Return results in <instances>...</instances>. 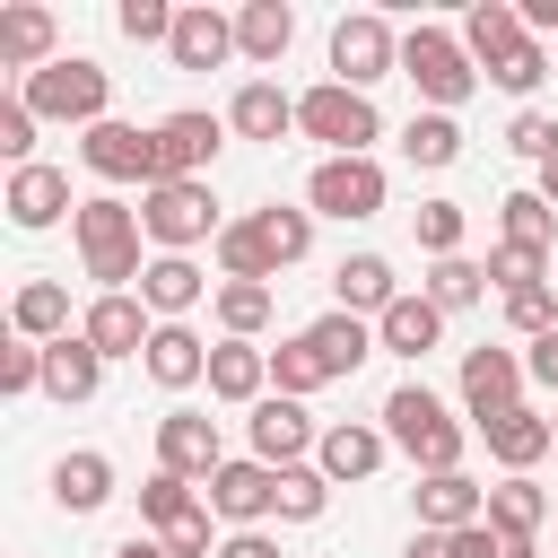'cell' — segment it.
<instances>
[{
  "mask_svg": "<svg viewBox=\"0 0 558 558\" xmlns=\"http://www.w3.org/2000/svg\"><path fill=\"white\" fill-rule=\"evenodd\" d=\"M375 427L392 436V453H410L418 462V480H436V471H462V445H471V427L427 392V384H392L384 392V410H375Z\"/></svg>",
  "mask_w": 558,
  "mask_h": 558,
  "instance_id": "obj_1",
  "label": "cell"
},
{
  "mask_svg": "<svg viewBox=\"0 0 558 558\" xmlns=\"http://www.w3.org/2000/svg\"><path fill=\"white\" fill-rule=\"evenodd\" d=\"M70 235H78V262H87V279H96V296H122L148 262H140V209L131 201H113V192H96V201H78V218H70Z\"/></svg>",
  "mask_w": 558,
  "mask_h": 558,
  "instance_id": "obj_2",
  "label": "cell"
},
{
  "mask_svg": "<svg viewBox=\"0 0 558 558\" xmlns=\"http://www.w3.org/2000/svg\"><path fill=\"white\" fill-rule=\"evenodd\" d=\"M401 78L418 87V105H427V113H453V105H471L480 61L462 52V35H453V26H427V17H418V26L401 35Z\"/></svg>",
  "mask_w": 558,
  "mask_h": 558,
  "instance_id": "obj_3",
  "label": "cell"
},
{
  "mask_svg": "<svg viewBox=\"0 0 558 558\" xmlns=\"http://www.w3.org/2000/svg\"><path fill=\"white\" fill-rule=\"evenodd\" d=\"M17 96L35 105V122H78V131H96V122H113L105 105H113V70H96L87 52H61L52 70H35V78H17Z\"/></svg>",
  "mask_w": 558,
  "mask_h": 558,
  "instance_id": "obj_4",
  "label": "cell"
},
{
  "mask_svg": "<svg viewBox=\"0 0 558 558\" xmlns=\"http://www.w3.org/2000/svg\"><path fill=\"white\" fill-rule=\"evenodd\" d=\"M296 131H305V140H323V157H366V148L384 140V113H375V96H357V87L323 78V87H305V96H296Z\"/></svg>",
  "mask_w": 558,
  "mask_h": 558,
  "instance_id": "obj_5",
  "label": "cell"
},
{
  "mask_svg": "<svg viewBox=\"0 0 558 558\" xmlns=\"http://www.w3.org/2000/svg\"><path fill=\"white\" fill-rule=\"evenodd\" d=\"M140 227H148L157 253H192V244H218L227 235L209 183H157V192H140Z\"/></svg>",
  "mask_w": 558,
  "mask_h": 558,
  "instance_id": "obj_6",
  "label": "cell"
},
{
  "mask_svg": "<svg viewBox=\"0 0 558 558\" xmlns=\"http://www.w3.org/2000/svg\"><path fill=\"white\" fill-rule=\"evenodd\" d=\"M384 166L375 157H323L314 174H305V209L314 218H340V227H357V218H375L384 209Z\"/></svg>",
  "mask_w": 558,
  "mask_h": 558,
  "instance_id": "obj_7",
  "label": "cell"
},
{
  "mask_svg": "<svg viewBox=\"0 0 558 558\" xmlns=\"http://www.w3.org/2000/svg\"><path fill=\"white\" fill-rule=\"evenodd\" d=\"M392 70H401V35H392L375 9H357V17H340V26H331V78H340V87H357V96H366V87H375V78H392Z\"/></svg>",
  "mask_w": 558,
  "mask_h": 558,
  "instance_id": "obj_8",
  "label": "cell"
},
{
  "mask_svg": "<svg viewBox=\"0 0 558 558\" xmlns=\"http://www.w3.org/2000/svg\"><path fill=\"white\" fill-rule=\"evenodd\" d=\"M78 157H87L96 183H140V192L166 183V174H157V131H140V122H96V131H78Z\"/></svg>",
  "mask_w": 558,
  "mask_h": 558,
  "instance_id": "obj_9",
  "label": "cell"
},
{
  "mask_svg": "<svg viewBox=\"0 0 558 558\" xmlns=\"http://www.w3.org/2000/svg\"><path fill=\"white\" fill-rule=\"evenodd\" d=\"M523 349H462V418L471 427H488V418H506V410H523Z\"/></svg>",
  "mask_w": 558,
  "mask_h": 558,
  "instance_id": "obj_10",
  "label": "cell"
},
{
  "mask_svg": "<svg viewBox=\"0 0 558 558\" xmlns=\"http://www.w3.org/2000/svg\"><path fill=\"white\" fill-rule=\"evenodd\" d=\"M244 436H253V462H270V471H296V462L323 445L314 410H305V401H288V392H262V401L244 410Z\"/></svg>",
  "mask_w": 558,
  "mask_h": 558,
  "instance_id": "obj_11",
  "label": "cell"
},
{
  "mask_svg": "<svg viewBox=\"0 0 558 558\" xmlns=\"http://www.w3.org/2000/svg\"><path fill=\"white\" fill-rule=\"evenodd\" d=\"M218 148H227V122L201 113V105H183V113L157 122V174H166V183H209Z\"/></svg>",
  "mask_w": 558,
  "mask_h": 558,
  "instance_id": "obj_12",
  "label": "cell"
},
{
  "mask_svg": "<svg viewBox=\"0 0 558 558\" xmlns=\"http://www.w3.org/2000/svg\"><path fill=\"white\" fill-rule=\"evenodd\" d=\"M157 471H174V480H218L227 471V445H218V418H201V410H166L157 418Z\"/></svg>",
  "mask_w": 558,
  "mask_h": 558,
  "instance_id": "obj_13",
  "label": "cell"
},
{
  "mask_svg": "<svg viewBox=\"0 0 558 558\" xmlns=\"http://www.w3.org/2000/svg\"><path fill=\"white\" fill-rule=\"evenodd\" d=\"M209 514L235 532H262V514H279V471L253 453H227V471L209 480Z\"/></svg>",
  "mask_w": 558,
  "mask_h": 558,
  "instance_id": "obj_14",
  "label": "cell"
},
{
  "mask_svg": "<svg viewBox=\"0 0 558 558\" xmlns=\"http://www.w3.org/2000/svg\"><path fill=\"white\" fill-rule=\"evenodd\" d=\"M0 209H9V227H26V235H44V227H61V218H78V201H70V174L61 166H17L9 174V192H0Z\"/></svg>",
  "mask_w": 558,
  "mask_h": 558,
  "instance_id": "obj_15",
  "label": "cell"
},
{
  "mask_svg": "<svg viewBox=\"0 0 558 558\" xmlns=\"http://www.w3.org/2000/svg\"><path fill=\"white\" fill-rule=\"evenodd\" d=\"M78 331H87L96 357H148V340H157V323H148V305H140L131 288H122V296H87Z\"/></svg>",
  "mask_w": 558,
  "mask_h": 558,
  "instance_id": "obj_16",
  "label": "cell"
},
{
  "mask_svg": "<svg viewBox=\"0 0 558 558\" xmlns=\"http://www.w3.org/2000/svg\"><path fill=\"white\" fill-rule=\"evenodd\" d=\"M384 453H392V436H384V427H366V418H340V427H323V445H314V471H323L331 488H349V480H375V471H384Z\"/></svg>",
  "mask_w": 558,
  "mask_h": 558,
  "instance_id": "obj_17",
  "label": "cell"
},
{
  "mask_svg": "<svg viewBox=\"0 0 558 558\" xmlns=\"http://www.w3.org/2000/svg\"><path fill=\"white\" fill-rule=\"evenodd\" d=\"M445 340V305L427 296V288H401L384 314H375V349H392V357H427Z\"/></svg>",
  "mask_w": 558,
  "mask_h": 558,
  "instance_id": "obj_18",
  "label": "cell"
},
{
  "mask_svg": "<svg viewBox=\"0 0 558 558\" xmlns=\"http://www.w3.org/2000/svg\"><path fill=\"white\" fill-rule=\"evenodd\" d=\"M61 26H52V9H35V0H17V9H0V70H17V78H35V70H52L61 52Z\"/></svg>",
  "mask_w": 558,
  "mask_h": 558,
  "instance_id": "obj_19",
  "label": "cell"
},
{
  "mask_svg": "<svg viewBox=\"0 0 558 558\" xmlns=\"http://www.w3.org/2000/svg\"><path fill=\"white\" fill-rule=\"evenodd\" d=\"M201 296H209V279H201L192 253H148V270H140V305H148L157 323H183Z\"/></svg>",
  "mask_w": 558,
  "mask_h": 558,
  "instance_id": "obj_20",
  "label": "cell"
},
{
  "mask_svg": "<svg viewBox=\"0 0 558 558\" xmlns=\"http://www.w3.org/2000/svg\"><path fill=\"white\" fill-rule=\"evenodd\" d=\"M174 70H218V61H235V17L227 9H209V0H192L183 17H174Z\"/></svg>",
  "mask_w": 558,
  "mask_h": 558,
  "instance_id": "obj_21",
  "label": "cell"
},
{
  "mask_svg": "<svg viewBox=\"0 0 558 558\" xmlns=\"http://www.w3.org/2000/svg\"><path fill=\"white\" fill-rule=\"evenodd\" d=\"M227 131H235V140H288V131H296V96H288L279 78H244V87L227 96Z\"/></svg>",
  "mask_w": 558,
  "mask_h": 558,
  "instance_id": "obj_22",
  "label": "cell"
},
{
  "mask_svg": "<svg viewBox=\"0 0 558 558\" xmlns=\"http://www.w3.org/2000/svg\"><path fill=\"white\" fill-rule=\"evenodd\" d=\"M148 384H166V392H192V384H209V340L192 331V323H157V340H148Z\"/></svg>",
  "mask_w": 558,
  "mask_h": 558,
  "instance_id": "obj_23",
  "label": "cell"
},
{
  "mask_svg": "<svg viewBox=\"0 0 558 558\" xmlns=\"http://www.w3.org/2000/svg\"><path fill=\"white\" fill-rule=\"evenodd\" d=\"M392 296H401V279H392L384 253H340V270H331V305H340V314H366V323H375Z\"/></svg>",
  "mask_w": 558,
  "mask_h": 558,
  "instance_id": "obj_24",
  "label": "cell"
},
{
  "mask_svg": "<svg viewBox=\"0 0 558 558\" xmlns=\"http://www.w3.org/2000/svg\"><path fill=\"white\" fill-rule=\"evenodd\" d=\"M9 331L35 340V349L70 340V331H78V323H70V288H61V279H26V288L9 296Z\"/></svg>",
  "mask_w": 558,
  "mask_h": 558,
  "instance_id": "obj_25",
  "label": "cell"
},
{
  "mask_svg": "<svg viewBox=\"0 0 558 558\" xmlns=\"http://www.w3.org/2000/svg\"><path fill=\"white\" fill-rule=\"evenodd\" d=\"M262 392H270V349H253V340H218V349H209V401L253 410Z\"/></svg>",
  "mask_w": 558,
  "mask_h": 558,
  "instance_id": "obj_26",
  "label": "cell"
},
{
  "mask_svg": "<svg viewBox=\"0 0 558 558\" xmlns=\"http://www.w3.org/2000/svg\"><path fill=\"white\" fill-rule=\"evenodd\" d=\"M480 514H488V488H480L471 471L418 480V532H462V523H480Z\"/></svg>",
  "mask_w": 558,
  "mask_h": 558,
  "instance_id": "obj_27",
  "label": "cell"
},
{
  "mask_svg": "<svg viewBox=\"0 0 558 558\" xmlns=\"http://www.w3.org/2000/svg\"><path fill=\"white\" fill-rule=\"evenodd\" d=\"M288 44H296V9H288V0H244V9H235V52H244V61L279 70Z\"/></svg>",
  "mask_w": 558,
  "mask_h": 558,
  "instance_id": "obj_28",
  "label": "cell"
},
{
  "mask_svg": "<svg viewBox=\"0 0 558 558\" xmlns=\"http://www.w3.org/2000/svg\"><path fill=\"white\" fill-rule=\"evenodd\" d=\"M305 340H314V357L331 366V384L357 375V366L375 357V323H366V314H340V305H331L323 323H305Z\"/></svg>",
  "mask_w": 558,
  "mask_h": 558,
  "instance_id": "obj_29",
  "label": "cell"
},
{
  "mask_svg": "<svg viewBox=\"0 0 558 558\" xmlns=\"http://www.w3.org/2000/svg\"><path fill=\"white\" fill-rule=\"evenodd\" d=\"M480 436H488V453L506 462V480H514V471H532L541 453H558V445H549V410H532V401H523V410H506V418H488Z\"/></svg>",
  "mask_w": 558,
  "mask_h": 558,
  "instance_id": "obj_30",
  "label": "cell"
},
{
  "mask_svg": "<svg viewBox=\"0 0 558 558\" xmlns=\"http://www.w3.org/2000/svg\"><path fill=\"white\" fill-rule=\"evenodd\" d=\"M105 497H113V462H105L96 445H78V453L52 462V506H61V514H96Z\"/></svg>",
  "mask_w": 558,
  "mask_h": 558,
  "instance_id": "obj_31",
  "label": "cell"
},
{
  "mask_svg": "<svg viewBox=\"0 0 558 558\" xmlns=\"http://www.w3.org/2000/svg\"><path fill=\"white\" fill-rule=\"evenodd\" d=\"M96 384H105V357L87 349V331H70V340L44 349V392L52 401H96Z\"/></svg>",
  "mask_w": 558,
  "mask_h": 558,
  "instance_id": "obj_32",
  "label": "cell"
},
{
  "mask_svg": "<svg viewBox=\"0 0 558 558\" xmlns=\"http://www.w3.org/2000/svg\"><path fill=\"white\" fill-rule=\"evenodd\" d=\"M514 44H523V17H514V0H480V9L462 17V52L480 61V78H488V70H497Z\"/></svg>",
  "mask_w": 558,
  "mask_h": 558,
  "instance_id": "obj_33",
  "label": "cell"
},
{
  "mask_svg": "<svg viewBox=\"0 0 558 558\" xmlns=\"http://www.w3.org/2000/svg\"><path fill=\"white\" fill-rule=\"evenodd\" d=\"M244 227H253V244L270 253V270H296V262L314 253V209H279V201H270V209H253Z\"/></svg>",
  "mask_w": 558,
  "mask_h": 558,
  "instance_id": "obj_34",
  "label": "cell"
},
{
  "mask_svg": "<svg viewBox=\"0 0 558 558\" xmlns=\"http://www.w3.org/2000/svg\"><path fill=\"white\" fill-rule=\"evenodd\" d=\"M401 157H410L418 174H445V166L462 157V122H453V113H410V122H401Z\"/></svg>",
  "mask_w": 558,
  "mask_h": 558,
  "instance_id": "obj_35",
  "label": "cell"
},
{
  "mask_svg": "<svg viewBox=\"0 0 558 558\" xmlns=\"http://www.w3.org/2000/svg\"><path fill=\"white\" fill-rule=\"evenodd\" d=\"M497 235L523 244V253H549V244H558V209H549L541 192H506V201H497Z\"/></svg>",
  "mask_w": 558,
  "mask_h": 558,
  "instance_id": "obj_36",
  "label": "cell"
},
{
  "mask_svg": "<svg viewBox=\"0 0 558 558\" xmlns=\"http://www.w3.org/2000/svg\"><path fill=\"white\" fill-rule=\"evenodd\" d=\"M488 523H497V532H523V541H532V532L549 523V497H541V480H532V471L497 480V488H488Z\"/></svg>",
  "mask_w": 558,
  "mask_h": 558,
  "instance_id": "obj_37",
  "label": "cell"
},
{
  "mask_svg": "<svg viewBox=\"0 0 558 558\" xmlns=\"http://www.w3.org/2000/svg\"><path fill=\"white\" fill-rule=\"evenodd\" d=\"M218 331L227 340H262V323H270V288H253V279H218Z\"/></svg>",
  "mask_w": 558,
  "mask_h": 558,
  "instance_id": "obj_38",
  "label": "cell"
},
{
  "mask_svg": "<svg viewBox=\"0 0 558 558\" xmlns=\"http://www.w3.org/2000/svg\"><path fill=\"white\" fill-rule=\"evenodd\" d=\"M323 384H331V366L314 357V340H305V331L270 349V392H288V401H305V392H323Z\"/></svg>",
  "mask_w": 558,
  "mask_h": 558,
  "instance_id": "obj_39",
  "label": "cell"
},
{
  "mask_svg": "<svg viewBox=\"0 0 558 558\" xmlns=\"http://www.w3.org/2000/svg\"><path fill=\"white\" fill-rule=\"evenodd\" d=\"M209 253H218V279H253V288H270V279H279V270H270V253L253 244V227H244V218H227V235H218Z\"/></svg>",
  "mask_w": 558,
  "mask_h": 558,
  "instance_id": "obj_40",
  "label": "cell"
},
{
  "mask_svg": "<svg viewBox=\"0 0 558 558\" xmlns=\"http://www.w3.org/2000/svg\"><path fill=\"white\" fill-rule=\"evenodd\" d=\"M427 296H436L445 314H462V305H480V296H488V262H471V253H453V262H436V270H427Z\"/></svg>",
  "mask_w": 558,
  "mask_h": 558,
  "instance_id": "obj_41",
  "label": "cell"
},
{
  "mask_svg": "<svg viewBox=\"0 0 558 558\" xmlns=\"http://www.w3.org/2000/svg\"><path fill=\"white\" fill-rule=\"evenodd\" d=\"M549 70H558V52H549L541 35H523V44H514V52H506V61L488 70V87H506V96H532V87H541Z\"/></svg>",
  "mask_w": 558,
  "mask_h": 558,
  "instance_id": "obj_42",
  "label": "cell"
},
{
  "mask_svg": "<svg viewBox=\"0 0 558 558\" xmlns=\"http://www.w3.org/2000/svg\"><path fill=\"white\" fill-rule=\"evenodd\" d=\"M410 227H418V253L453 262V253H462V227H471V209H462V201H418V218H410Z\"/></svg>",
  "mask_w": 558,
  "mask_h": 558,
  "instance_id": "obj_43",
  "label": "cell"
},
{
  "mask_svg": "<svg viewBox=\"0 0 558 558\" xmlns=\"http://www.w3.org/2000/svg\"><path fill=\"white\" fill-rule=\"evenodd\" d=\"M331 506V480L314 471V462H296V471H279V523H314Z\"/></svg>",
  "mask_w": 558,
  "mask_h": 558,
  "instance_id": "obj_44",
  "label": "cell"
},
{
  "mask_svg": "<svg viewBox=\"0 0 558 558\" xmlns=\"http://www.w3.org/2000/svg\"><path fill=\"white\" fill-rule=\"evenodd\" d=\"M201 497H192V480H174V471H148V488H140V523L148 532H166V523H183Z\"/></svg>",
  "mask_w": 558,
  "mask_h": 558,
  "instance_id": "obj_45",
  "label": "cell"
},
{
  "mask_svg": "<svg viewBox=\"0 0 558 558\" xmlns=\"http://www.w3.org/2000/svg\"><path fill=\"white\" fill-rule=\"evenodd\" d=\"M506 331H514L523 349L549 340V331H558V288H514V296H506Z\"/></svg>",
  "mask_w": 558,
  "mask_h": 558,
  "instance_id": "obj_46",
  "label": "cell"
},
{
  "mask_svg": "<svg viewBox=\"0 0 558 558\" xmlns=\"http://www.w3.org/2000/svg\"><path fill=\"white\" fill-rule=\"evenodd\" d=\"M445 541H453V558H541L523 532H497L488 514H480V523H462V532H445Z\"/></svg>",
  "mask_w": 558,
  "mask_h": 558,
  "instance_id": "obj_47",
  "label": "cell"
},
{
  "mask_svg": "<svg viewBox=\"0 0 558 558\" xmlns=\"http://www.w3.org/2000/svg\"><path fill=\"white\" fill-rule=\"evenodd\" d=\"M174 17H183V9H166V0H122V9H113V26H122L131 44H174Z\"/></svg>",
  "mask_w": 558,
  "mask_h": 558,
  "instance_id": "obj_48",
  "label": "cell"
},
{
  "mask_svg": "<svg viewBox=\"0 0 558 558\" xmlns=\"http://www.w3.org/2000/svg\"><path fill=\"white\" fill-rule=\"evenodd\" d=\"M0 157H9V174L35 166V105L26 96H0Z\"/></svg>",
  "mask_w": 558,
  "mask_h": 558,
  "instance_id": "obj_49",
  "label": "cell"
},
{
  "mask_svg": "<svg viewBox=\"0 0 558 558\" xmlns=\"http://www.w3.org/2000/svg\"><path fill=\"white\" fill-rule=\"evenodd\" d=\"M488 279L514 296V288H549V253H523V244H497L488 253Z\"/></svg>",
  "mask_w": 558,
  "mask_h": 558,
  "instance_id": "obj_50",
  "label": "cell"
},
{
  "mask_svg": "<svg viewBox=\"0 0 558 558\" xmlns=\"http://www.w3.org/2000/svg\"><path fill=\"white\" fill-rule=\"evenodd\" d=\"M506 148H514V157H532V166H549V157H558V113L523 105V113H514V131H506Z\"/></svg>",
  "mask_w": 558,
  "mask_h": 558,
  "instance_id": "obj_51",
  "label": "cell"
},
{
  "mask_svg": "<svg viewBox=\"0 0 558 558\" xmlns=\"http://www.w3.org/2000/svg\"><path fill=\"white\" fill-rule=\"evenodd\" d=\"M0 392L17 401V392H44V349L35 340H9L0 349Z\"/></svg>",
  "mask_w": 558,
  "mask_h": 558,
  "instance_id": "obj_52",
  "label": "cell"
},
{
  "mask_svg": "<svg viewBox=\"0 0 558 558\" xmlns=\"http://www.w3.org/2000/svg\"><path fill=\"white\" fill-rule=\"evenodd\" d=\"M157 541H166V549H174V558H218V549H209V497H201V506H192V514H183V523H166V532H157Z\"/></svg>",
  "mask_w": 558,
  "mask_h": 558,
  "instance_id": "obj_53",
  "label": "cell"
},
{
  "mask_svg": "<svg viewBox=\"0 0 558 558\" xmlns=\"http://www.w3.org/2000/svg\"><path fill=\"white\" fill-rule=\"evenodd\" d=\"M523 375H532V384H541V392H558V331H549V340H532V349H523Z\"/></svg>",
  "mask_w": 558,
  "mask_h": 558,
  "instance_id": "obj_54",
  "label": "cell"
},
{
  "mask_svg": "<svg viewBox=\"0 0 558 558\" xmlns=\"http://www.w3.org/2000/svg\"><path fill=\"white\" fill-rule=\"evenodd\" d=\"M218 558H279V541H270V532H227Z\"/></svg>",
  "mask_w": 558,
  "mask_h": 558,
  "instance_id": "obj_55",
  "label": "cell"
},
{
  "mask_svg": "<svg viewBox=\"0 0 558 558\" xmlns=\"http://www.w3.org/2000/svg\"><path fill=\"white\" fill-rule=\"evenodd\" d=\"M514 17H523V35H558V0H514Z\"/></svg>",
  "mask_w": 558,
  "mask_h": 558,
  "instance_id": "obj_56",
  "label": "cell"
},
{
  "mask_svg": "<svg viewBox=\"0 0 558 558\" xmlns=\"http://www.w3.org/2000/svg\"><path fill=\"white\" fill-rule=\"evenodd\" d=\"M401 558H453V541H445V532H410V549H401Z\"/></svg>",
  "mask_w": 558,
  "mask_h": 558,
  "instance_id": "obj_57",
  "label": "cell"
},
{
  "mask_svg": "<svg viewBox=\"0 0 558 558\" xmlns=\"http://www.w3.org/2000/svg\"><path fill=\"white\" fill-rule=\"evenodd\" d=\"M113 558H174V549H166V541H157V532H148V541H122V549H113Z\"/></svg>",
  "mask_w": 558,
  "mask_h": 558,
  "instance_id": "obj_58",
  "label": "cell"
},
{
  "mask_svg": "<svg viewBox=\"0 0 558 558\" xmlns=\"http://www.w3.org/2000/svg\"><path fill=\"white\" fill-rule=\"evenodd\" d=\"M532 192H541V201H549V209H558V157H549V166H541V183H532Z\"/></svg>",
  "mask_w": 558,
  "mask_h": 558,
  "instance_id": "obj_59",
  "label": "cell"
},
{
  "mask_svg": "<svg viewBox=\"0 0 558 558\" xmlns=\"http://www.w3.org/2000/svg\"><path fill=\"white\" fill-rule=\"evenodd\" d=\"M549 445H558V410H549Z\"/></svg>",
  "mask_w": 558,
  "mask_h": 558,
  "instance_id": "obj_60",
  "label": "cell"
}]
</instances>
